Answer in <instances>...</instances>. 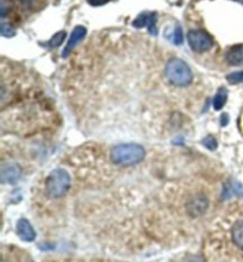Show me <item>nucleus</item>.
<instances>
[{
	"mask_svg": "<svg viewBox=\"0 0 243 262\" xmlns=\"http://www.w3.org/2000/svg\"><path fill=\"white\" fill-rule=\"evenodd\" d=\"M145 158V150L138 144H121L110 152V159L114 164L130 166L139 164Z\"/></svg>",
	"mask_w": 243,
	"mask_h": 262,
	"instance_id": "1",
	"label": "nucleus"
},
{
	"mask_svg": "<svg viewBox=\"0 0 243 262\" xmlns=\"http://www.w3.org/2000/svg\"><path fill=\"white\" fill-rule=\"evenodd\" d=\"M165 74H166L167 80L172 84L178 87H186L189 86L192 81V72L190 66L180 58H171L167 62L166 68H165Z\"/></svg>",
	"mask_w": 243,
	"mask_h": 262,
	"instance_id": "2",
	"label": "nucleus"
},
{
	"mask_svg": "<svg viewBox=\"0 0 243 262\" xmlns=\"http://www.w3.org/2000/svg\"><path fill=\"white\" fill-rule=\"evenodd\" d=\"M71 185L70 175L63 169H56L46 179V193L50 197L60 198L68 193Z\"/></svg>",
	"mask_w": 243,
	"mask_h": 262,
	"instance_id": "3",
	"label": "nucleus"
},
{
	"mask_svg": "<svg viewBox=\"0 0 243 262\" xmlns=\"http://www.w3.org/2000/svg\"><path fill=\"white\" fill-rule=\"evenodd\" d=\"M187 42L191 49L197 53H204L213 44L211 36L203 30H190L187 33Z\"/></svg>",
	"mask_w": 243,
	"mask_h": 262,
	"instance_id": "4",
	"label": "nucleus"
},
{
	"mask_svg": "<svg viewBox=\"0 0 243 262\" xmlns=\"http://www.w3.org/2000/svg\"><path fill=\"white\" fill-rule=\"evenodd\" d=\"M20 166L16 163H5L0 169V179L5 184H14L20 178Z\"/></svg>",
	"mask_w": 243,
	"mask_h": 262,
	"instance_id": "5",
	"label": "nucleus"
},
{
	"mask_svg": "<svg viewBox=\"0 0 243 262\" xmlns=\"http://www.w3.org/2000/svg\"><path fill=\"white\" fill-rule=\"evenodd\" d=\"M134 28L141 29V28H147L149 31L152 33V35L156 36L157 31V13L156 12H142L141 14L135 18L132 23Z\"/></svg>",
	"mask_w": 243,
	"mask_h": 262,
	"instance_id": "6",
	"label": "nucleus"
},
{
	"mask_svg": "<svg viewBox=\"0 0 243 262\" xmlns=\"http://www.w3.org/2000/svg\"><path fill=\"white\" fill-rule=\"evenodd\" d=\"M86 35H87L86 28L76 27L75 29H74L71 36H70V38H69V42L67 44V46L64 47L62 56H63L64 58L67 57V56H69V54L71 53L74 47H75L77 44L81 42V40H83V38H84V37H86Z\"/></svg>",
	"mask_w": 243,
	"mask_h": 262,
	"instance_id": "7",
	"label": "nucleus"
},
{
	"mask_svg": "<svg viewBox=\"0 0 243 262\" xmlns=\"http://www.w3.org/2000/svg\"><path fill=\"white\" fill-rule=\"evenodd\" d=\"M17 232L25 242H32L36 239V232L28 220L20 219L17 223Z\"/></svg>",
	"mask_w": 243,
	"mask_h": 262,
	"instance_id": "8",
	"label": "nucleus"
},
{
	"mask_svg": "<svg viewBox=\"0 0 243 262\" xmlns=\"http://www.w3.org/2000/svg\"><path fill=\"white\" fill-rule=\"evenodd\" d=\"M227 62L231 65L243 64V44L231 46L227 53Z\"/></svg>",
	"mask_w": 243,
	"mask_h": 262,
	"instance_id": "9",
	"label": "nucleus"
},
{
	"mask_svg": "<svg viewBox=\"0 0 243 262\" xmlns=\"http://www.w3.org/2000/svg\"><path fill=\"white\" fill-rule=\"evenodd\" d=\"M231 235H233V241L238 248L243 249V221H238L235 223L231 230Z\"/></svg>",
	"mask_w": 243,
	"mask_h": 262,
	"instance_id": "10",
	"label": "nucleus"
},
{
	"mask_svg": "<svg viewBox=\"0 0 243 262\" xmlns=\"http://www.w3.org/2000/svg\"><path fill=\"white\" fill-rule=\"evenodd\" d=\"M227 99H228L227 89L224 87H221L220 89L217 90L215 98H213V108H215L216 110L222 109L224 105H226Z\"/></svg>",
	"mask_w": 243,
	"mask_h": 262,
	"instance_id": "11",
	"label": "nucleus"
},
{
	"mask_svg": "<svg viewBox=\"0 0 243 262\" xmlns=\"http://www.w3.org/2000/svg\"><path fill=\"white\" fill-rule=\"evenodd\" d=\"M233 195H237V196H242L243 197V187L240 185L238 183H230L226 189H224L223 193V198L227 199L233 196Z\"/></svg>",
	"mask_w": 243,
	"mask_h": 262,
	"instance_id": "12",
	"label": "nucleus"
},
{
	"mask_svg": "<svg viewBox=\"0 0 243 262\" xmlns=\"http://www.w3.org/2000/svg\"><path fill=\"white\" fill-rule=\"evenodd\" d=\"M65 36H67V33H65L64 31L57 32L56 35H55L53 38L50 39V42L47 43V46H49V47H57V46H60L61 44L64 42Z\"/></svg>",
	"mask_w": 243,
	"mask_h": 262,
	"instance_id": "13",
	"label": "nucleus"
},
{
	"mask_svg": "<svg viewBox=\"0 0 243 262\" xmlns=\"http://www.w3.org/2000/svg\"><path fill=\"white\" fill-rule=\"evenodd\" d=\"M227 81L230 84H237L243 81V72H236L233 74H229L227 76Z\"/></svg>",
	"mask_w": 243,
	"mask_h": 262,
	"instance_id": "14",
	"label": "nucleus"
},
{
	"mask_svg": "<svg viewBox=\"0 0 243 262\" xmlns=\"http://www.w3.org/2000/svg\"><path fill=\"white\" fill-rule=\"evenodd\" d=\"M0 33H2V36L4 37H12L16 35V31H14V29L11 27V25L2 23V27H0Z\"/></svg>",
	"mask_w": 243,
	"mask_h": 262,
	"instance_id": "15",
	"label": "nucleus"
},
{
	"mask_svg": "<svg viewBox=\"0 0 243 262\" xmlns=\"http://www.w3.org/2000/svg\"><path fill=\"white\" fill-rule=\"evenodd\" d=\"M203 145L209 149L210 151H215L217 149V141L213 136L209 135L207 138L203 139Z\"/></svg>",
	"mask_w": 243,
	"mask_h": 262,
	"instance_id": "16",
	"label": "nucleus"
},
{
	"mask_svg": "<svg viewBox=\"0 0 243 262\" xmlns=\"http://www.w3.org/2000/svg\"><path fill=\"white\" fill-rule=\"evenodd\" d=\"M174 43L176 45H180L183 43V31L180 27H177L175 29V33H174Z\"/></svg>",
	"mask_w": 243,
	"mask_h": 262,
	"instance_id": "17",
	"label": "nucleus"
},
{
	"mask_svg": "<svg viewBox=\"0 0 243 262\" xmlns=\"http://www.w3.org/2000/svg\"><path fill=\"white\" fill-rule=\"evenodd\" d=\"M87 2L91 6H102L105 5V4L109 3L110 0H87Z\"/></svg>",
	"mask_w": 243,
	"mask_h": 262,
	"instance_id": "18",
	"label": "nucleus"
},
{
	"mask_svg": "<svg viewBox=\"0 0 243 262\" xmlns=\"http://www.w3.org/2000/svg\"><path fill=\"white\" fill-rule=\"evenodd\" d=\"M183 262H205L202 256H187Z\"/></svg>",
	"mask_w": 243,
	"mask_h": 262,
	"instance_id": "19",
	"label": "nucleus"
},
{
	"mask_svg": "<svg viewBox=\"0 0 243 262\" xmlns=\"http://www.w3.org/2000/svg\"><path fill=\"white\" fill-rule=\"evenodd\" d=\"M228 123H229V116H228V114H222V115H221V124H222V126H227Z\"/></svg>",
	"mask_w": 243,
	"mask_h": 262,
	"instance_id": "20",
	"label": "nucleus"
},
{
	"mask_svg": "<svg viewBox=\"0 0 243 262\" xmlns=\"http://www.w3.org/2000/svg\"><path fill=\"white\" fill-rule=\"evenodd\" d=\"M6 14V6H5V2H2V17H5Z\"/></svg>",
	"mask_w": 243,
	"mask_h": 262,
	"instance_id": "21",
	"label": "nucleus"
},
{
	"mask_svg": "<svg viewBox=\"0 0 243 262\" xmlns=\"http://www.w3.org/2000/svg\"><path fill=\"white\" fill-rule=\"evenodd\" d=\"M238 2H241V3H243V0H238Z\"/></svg>",
	"mask_w": 243,
	"mask_h": 262,
	"instance_id": "22",
	"label": "nucleus"
}]
</instances>
